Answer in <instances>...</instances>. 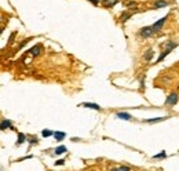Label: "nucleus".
<instances>
[{"mask_svg": "<svg viewBox=\"0 0 179 171\" xmlns=\"http://www.w3.org/2000/svg\"><path fill=\"white\" fill-rule=\"evenodd\" d=\"M116 117L121 119V120H131V119H132V116H131L130 113H125V112H117V113H116Z\"/></svg>", "mask_w": 179, "mask_h": 171, "instance_id": "obj_7", "label": "nucleus"}, {"mask_svg": "<svg viewBox=\"0 0 179 171\" xmlns=\"http://www.w3.org/2000/svg\"><path fill=\"white\" fill-rule=\"evenodd\" d=\"M29 52H31L33 57H37L40 52H42V46L40 44H37V46H35V47H32L31 50H29Z\"/></svg>", "mask_w": 179, "mask_h": 171, "instance_id": "obj_8", "label": "nucleus"}, {"mask_svg": "<svg viewBox=\"0 0 179 171\" xmlns=\"http://www.w3.org/2000/svg\"><path fill=\"white\" fill-rule=\"evenodd\" d=\"M1 32H3V28H1V26H0V35H1Z\"/></svg>", "mask_w": 179, "mask_h": 171, "instance_id": "obj_24", "label": "nucleus"}, {"mask_svg": "<svg viewBox=\"0 0 179 171\" xmlns=\"http://www.w3.org/2000/svg\"><path fill=\"white\" fill-rule=\"evenodd\" d=\"M80 106L88 108V109H95V110H101V106H99L98 104H93V102H83V104H80Z\"/></svg>", "mask_w": 179, "mask_h": 171, "instance_id": "obj_5", "label": "nucleus"}, {"mask_svg": "<svg viewBox=\"0 0 179 171\" xmlns=\"http://www.w3.org/2000/svg\"><path fill=\"white\" fill-rule=\"evenodd\" d=\"M169 119V116H165V117H156V119H148L145 120V123H150V124H154V123H160V121H164Z\"/></svg>", "mask_w": 179, "mask_h": 171, "instance_id": "obj_9", "label": "nucleus"}, {"mask_svg": "<svg viewBox=\"0 0 179 171\" xmlns=\"http://www.w3.org/2000/svg\"><path fill=\"white\" fill-rule=\"evenodd\" d=\"M153 57H154V51H153V48H148V50L145 51V54H143L145 61H148V62H150V61L153 59Z\"/></svg>", "mask_w": 179, "mask_h": 171, "instance_id": "obj_6", "label": "nucleus"}, {"mask_svg": "<svg viewBox=\"0 0 179 171\" xmlns=\"http://www.w3.org/2000/svg\"><path fill=\"white\" fill-rule=\"evenodd\" d=\"M154 32H153V29H152V26H145V28H142L141 31H139V35H141V37H150L152 35H153Z\"/></svg>", "mask_w": 179, "mask_h": 171, "instance_id": "obj_3", "label": "nucleus"}, {"mask_svg": "<svg viewBox=\"0 0 179 171\" xmlns=\"http://www.w3.org/2000/svg\"><path fill=\"white\" fill-rule=\"evenodd\" d=\"M167 157V153L164 152V151H163V152H160V153H157V155H154V156H153V159H165Z\"/></svg>", "mask_w": 179, "mask_h": 171, "instance_id": "obj_17", "label": "nucleus"}, {"mask_svg": "<svg viewBox=\"0 0 179 171\" xmlns=\"http://www.w3.org/2000/svg\"><path fill=\"white\" fill-rule=\"evenodd\" d=\"M90 1H91L93 4H95V6H97V4H98V3H99V1H101V0H90Z\"/></svg>", "mask_w": 179, "mask_h": 171, "instance_id": "obj_23", "label": "nucleus"}, {"mask_svg": "<svg viewBox=\"0 0 179 171\" xmlns=\"http://www.w3.org/2000/svg\"><path fill=\"white\" fill-rule=\"evenodd\" d=\"M66 151H68V149H66V146H63V145L58 146V148L55 149V155H62V153H65Z\"/></svg>", "mask_w": 179, "mask_h": 171, "instance_id": "obj_15", "label": "nucleus"}, {"mask_svg": "<svg viewBox=\"0 0 179 171\" xmlns=\"http://www.w3.org/2000/svg\"><path fill=\"white\" fill-rule=\"evenodd\" d=\"M6 128H12L11 120H3L0 123V130H6Z\"/></svg>", "mask_w": 179, "mask_h": 171, "instance_id": "obj_10", "label": "nucleus"}, {"mask_svg": "<svg viewBox=\"0 0 179 171\" xmlns=\"http://www.w3.org/2000/svg\"><path fill=\"white\" fill-rule=\"evenodd\" d=\"M54 137H55L56 141H62L65 137H66V134L62 133V131H56V133H54Z\"/></svg>", "mask_w": 179, "mask_h": 171, "instance_id": "obj_13", "label": "nucleus"}, {"mask_svg": "<svg viewBox=\"0 0 179 171\" xmlns=\"http://www.w3.org/2000/svg\"><path fill=\"white\" fill-rule=\"evenodd\" d=\"M114 170H118V171H128V170H131V167H128V166H118V167H114Z\"/></svg>", "mask_w": 179, "mask_h": 171, "instance_id": "obj_19", "label": "nucleus"}, {"mask_svg": "<svg viewBox=\"0 0 179 171\" xmlns=\"http://www.w3.org/2000/svg\"><path fill=\"white\" fill-rule=\"evenodd\" d=\"M28 141H29V144H32V145H35V144H37V142H39V141H37L35 137H29V138H28Z\"/></svg>", "mask_w": 179, "mask_h": 171, "instance_id": "obj_21", "label": "nucleus"}, {"mask_svg": "<svg viewBox=\"0 0 179 171\" xmlns=\"http://www.w3.org/2000/svg\"><path fill=\"white\" fill-rule=\"evenodd\" d=\"M169 52H171V50H168V48H164V51H161L160 57L157 58V61H156V63L161 62V61H163V59H164V58L167 57V55H168V54H169Z\"/></svg>", "mask_w": 179, "mask_h": 171, "instance_id": "obj_11", "label": "nucleus"}, {"mask_svg": "<svg viewBox=\"0 0 179 171\" xmlns=\"http://www.w3.org/2000/svg\"><path fill=\"white\" fill-rule=\"evenodd\" d=\"M62 164H65V160H63V159H59V160L55 161V166H62Z\"/></svg>", "mask_w": 179, "mask_h": 171, "instance_id": "obj_22", "label": "nucleus"}, {"mask_svg": "<svg viewBox=\"0 0 179 171\" xmlns=\"http://www.w3.org/2000/svg\"><path fill=\"white\" fill-rule=\"evenodd\" d=\"M179 99V95L176 93H171V94L167 97V99H165V106L168 108H172L174 105H176V102Z\"/></svg>", "mask_w": 179, "mask_h": 171, "instance_id": "obj_1", "label": "nucleus"}, {"mask_svg": "<svg viewBox=\"0 0 179 171\" xmlns=\"http://www.w3.org/2000/svg\"><path fill=\"white\" fill-rule=\"evenodd\" d=\"M131 15H132L131 13H124V14H121V17H120V18H121V21H123V22H125V21L130 18Z\"/></svg>", "mask_w": 179, "mask_h": 171, "instance_id": "obj_20", "label": "nucleus"}, {"mask_svg": "<svg viewBox=\"0 0 179 171\" xmlns=\"http://www.w3.org/2000/svg\"><path fill=\"white\" fill-rule=\"evenodd\" d=\"M42 135H43L44 138H48L51 135H54V131H51V130H43V131H42Z\"/></svg>", "mask_w": 179, "mask_h": 171, "instance_id": "obj_16", "label": "nucleus"}, {"mask_svg": "<svg viewBox=\"0 0 179 171\" xmlns=\"http://www.w3.org/2000/svg\"><path fill=\"white\" fill-rule=\"evenodd\" d=\"M167 18H168V15H165V17H163L161 19H159L157 22H154L153 25H152V29H153V32H160L161 29H163V26H164V24L167 22Z\"/></svg>", "mask_w": 179, "mask_h": 171, "instance_id": "obj_2", "label": "nucleus"}, {"mask_svg": "<svg viewBox=\"0 0 179 171\" xmlns=\"http://www.w3.org/2000/svg\"><path fill=\"white\" fill-rule=\"evenodd\" d=\"M25 141H26V135L22 133L18 134V141H17V145H21V144H24Z\"/></svg>", "mask_w": 179, "mask_h": 171, "instance_id": "obj_14", "label": "nucleus"}, {"mask_svg": "<svg viewBox=\"0 0 179 171\" xmlns=\"http://www.w3.org/2000/svg\"><path fill=\"white\" fill-rule=\"evenodd\" d=\"M118 0H103V6L105 7H113L114 4H117Z\"/></svg>", "mask_w": 179, "mask_h": 171, "instance_id": "obj_12", "label": "nucleus"}, {"mask_svg": "<svg viewBox=\"0 0 179 171\" xmlns=\"http://www.w3.org/2000/svg\"><path fill=\"white\" fill-rule=\"evenodd\" d=\"M127 8H131V10H134V8H136L138 7V4H136L135 1H127Z\"/></svg>", "mask_w": 179, "mask_h": 171, "instance_id": "obj_18", "label": "nucleus"}, {"mask_svg": "<svg viewBox=\"0 0 179 171\" xmlns=\"http://www.w3.org/2000/svg\"><path fill=\"white\" fill-rule=\"evenodd\" d=\"M168 6H169V1H167V0H156L153 3L154 8H164V7H168Z\"/></svg>", "mask_w": 179, "mask_h": 171, "instance_id": "obj_4", "label": "nucleus"}]
</instances>
